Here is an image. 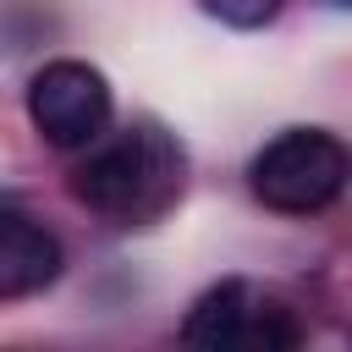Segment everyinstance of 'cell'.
<instances>
[{"label":"cell","instance_id":"obj_1","mask_svg":"<svg viewBox=\"0 0 352 352\" xmlns=\"http://www.w3.org/2000/svg\"><path fill=\"white\" fill-rule=\"evenodd\" d=\"M187 192V148L154 121L99 132L72 165V198L110 226H154Z\"/></svg>","mask_w":352,"mask_h":352},{"label":"cell","instance_id":"obj_2","mask_svg":"<svg viewBox=\"0 0 352 352\" xmlns=\"http://www.w3.org/2000/svg\"><path fill=\"white\" fill-rule=\"evenodd\" d=\"M248 182L253 198L275 214H319L346 187V148L324 126H286L253 154Z\"/></svg>","mask_w":352,"mask_h":352},{"label":"cell","instance_id":"obj_3","mask_svg":"<svg viewBox=\"0 0 352 352\" xmlns=\"http://www.w3.org/2000/svg\"><path fill=\"white\" fill-rule=\"evenodd\" d=\"M110 77L88 60H44L28 82V116L50 148H88L110 126Z\"/></svg>","mask_w":352,"mask_h":352},{"label":"cell","instance_id":"obj_4","mask_svg":"<svg viewBox=\"0 0 352 352\" xmlns=\"http://www.w3.org/2000/svg\"><path fill=\"white\" fill-rule=\"evenodd\" d=\"M182 341L187 346H264V352H275V346H297L302 341V324L292 319V308L286 302H275V297H264V292H253L248 280H220V286H209L198 302H192V314H187V324H182Z\"/></svg>","mask_w":352,"mask_h":352},{"label":"cell","instance_id":"obj_5","mask_svg":"<svg viewBox=\"0 0 352 352\" xmlns=\"http://www.w3.org/2000/svg\"><path fill=\"white\" fill-rule=\"evenodd\" d=\"M60 264H66L60 236H55L44 220H33V214L0 204V302L33 297V292L55 286Z\"/></svg>","mask_w":352,"mask_h":352},{"label":"cell","instance_id":"obj_6","mask_svg":"<svg viewBox=\"0 0 352 352\" xmlns=\"http://www.w3.org/2000/svg\"><path fill=\"white\" fill-rule=\"evenodd\" d=\"M204 11H209L214 22H226V28H242V33H253V28L275 22L280 0H204Z\"/></svg>","mask_w":352,"mask_h":352},{"label":"cell","instance_id":"obj_7","mask_svg":"<svg viewBox=\"0 0 352 352\" xmlns=\"http://www.w3.org/2000/svg\"><path fill=\"white\" fill-rule=\"evenodd\" d=\"M336 6H346V0H336Z\"/></svg>","mask_w":352,"mask_h":352}]
</instances>
